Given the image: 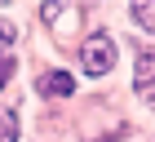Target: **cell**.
Returning <instances> with one entry per match:
<instances>
[{
  "mask_svg": "<svg viewBox=\"0 0 155 142\" xmlns=\"http://www.w3.org/2000/svg\"><path fill=\"white\" fill-rule=\"evenodd\" d=\"M80 62H84L89 76H107V71L115 67V45H111V36L93 31L89 40H84V49H80Z\"/></svg>",
  "mask_w": 155,
  "mask_h": 142,
  "instance_id": "cell-1",
  "label": "cell"
},
{
  "mask_svg": "<svg viewBox=\"0 0 155 142\" xmlns=\"http://www.w3.org/2000/svg\"><path fill=\"white\" fill-rule=\"evenodd\" d=\"M133 89H137V98L155 102V53H151V49H142V53H137V76H133Z\"/></svg>",
  "mask_w": 155,
  "mask_h": 142,
  "instance_id": "cell-2",
  "label": "cell"
},
{
  "mask_svg": "<svg viewBox=\"0 0 155 142\" xmlns=\"http://www.w3.org/2000/svg\"><path fill=\"white\" fill-rule=\"evenodd\" d=\"M71 89H75V80L67 71H45L40 76V93L45 98H71Z\"/></svg>",
  "mask_w": 155,
  "mask_h": 142,
  "instance_id": "cell-3",
  "label": "cell"
},
{
  "mask_svg": "<svg viewBox=\"0 0 155 142\" xmlns=\"http://www.w3.org/2000/svg\"><path fill=\"white\" fill-rule=\"evenodd\" d=\"M0 142H18V111H0Z\"/></svg>",
  "mask_w": 155,
  "mask_h": 142,
  "instance_id": "cell-4",
  "label": "cell"
},
{
  "mask_svg": "<svg viewBox=\"0 0 155 142\" xmlns=\"http://www.w3.org/2000/svg\"><path fill=\"white\" fill-rule=\"evenodd\" d=\"M133 18H137L146 31H155V0H137V5H133Z\"/></svg>",
  "mask_w": 155,
  "mask_h": 142,
  "instance_id": "cell-5",
  "label": "cell"
},
{
  "mask_svg": "<svg viewBox=\"0 0 155 142\" xmlns=\"http://www.w3.org/2000/svg\"><path fill=\"white\" fill-rule=\"evenodd\" d=\"M9 76H13V58H9V53H0V89L9 84Z\"/></svg>",
  "mask_w": 155,
  "mask_h": 142,
  "instance_id": "cell-6",
  "label": "cell"
},
{
  "mask_svg": "<svg viewBox=\"0 0 155 142\" xmlns=\"http://www.w3.org/2000/svg\"><path fill=\"white\" fill-rule=\"evenodd\" d=\"M0 40H13V27L9 22H0Z\"/></svg>",
  "mask_w": 155,
  "mask_h": 142,
  "instance_id": "cell-7",
  "label": "cell"
}]
</instances>
